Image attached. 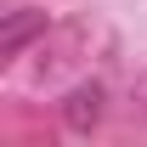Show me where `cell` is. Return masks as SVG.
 <instances>
[{
    "mask_svg": "<svg viewBox=\"0 0 147 147\" xmlns=\"http://www.w3.org/2000/svg\"><path fill=\"white\" fill-rule=\"evenodd\" d=\"M62 119H68V130H91L96 119H102V85H74L68 102H62Z\"/></svg>",
    "mask_w": 147,
    "mask_h": 147,
    "instance_id": "obj_1",
    "label": "cell"
},
{
    "mask_svg": "<svg viewBox=\"0 0 147 147\" xmlns=\"http://www.w3.org/2000/svg\"><path fill=\"white\" fill-rule=\"evenodd\" d=\"M40 28H45V11H11V17H6V28H0V57H17Z\"/></svg>",
    "mask_w": 147,
    "mask_h": 147,
    "instance_id": "obj_2",
    "label": "cell"
}]
</instances>
